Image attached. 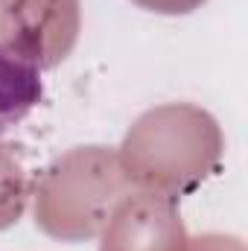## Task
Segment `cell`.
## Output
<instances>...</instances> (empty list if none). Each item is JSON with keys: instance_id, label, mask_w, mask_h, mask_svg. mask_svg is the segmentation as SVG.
Here are the masks:
<instances>
[{"instance_id": "obj_1", "label": "cell", "mask_w": 248, "mask_h": 251, "mask_svg": "<svg viewBox=\"0 0 248 251\" xmlns=\"http://www.w3.org/2000/svg\"><path fill=\"white\" fill-rule=\"evenodd\" d=\"M222 152L225 137L210 111L193 102H167L131 123L117 155L134 190L175 201L219 170Z\"/></svg>"}, {"instance_id": "obj_2", "label": "cell", "mask_w": 248, "mask_h": 251, "mask_svg": "<svg viewBox=\"0 0 248 251\" xmlns=\"http://www.w3.org/2000/svg\"><path fill=\"white\" fill-rule=\"evenodd\" d=\"M137 190L120 155L108 146H76L59 155L32 187L35 225L59 243H85L102 234L114 207Z\"/></svg>"}, {"instance_id": "obj_3", "label": "cell", "mask_w": 248, "mask_h": 251, "mask_svg": "<svg viewBox=\"0 0 248 251\" xmlns=\"http://www.w3.org/2000/svg\"><path fill=\"white\" fill-rule=\"evenodd\" d=\"M79 32V0H0V50L38 73L62 64Z\"/></svg>"}, {"instance_id": "obj_4", "label": "cell", "mask_w": 248, "mask_h": 251, "mask_svg": "<svg viewBox=\"0 0 248 251\" xmlns=\"http://www.w3.org/2000/svg\"><path fill=\"white\" fill-rule=\"evenodd\" d=\"M99 251H187L190 234L173 199L131 193L102 228Z\"/></svg>"}, {"instance_id": "obj_5", "label": "cell", "mask_w": 248, "mask_h": 251, "mask_svg": "<svg viewBox=\"0 0 248 251\" xmlns=\"http://www.w3.org/2000/svg\"><path fill=\"white\" fill-rule=\"evenodd\" d=\"M41 102L38 70L15 62L0 50V134L21 123Z\"/></svg>"}, {"instance_id": "obj_6", "label": "cell", "mask_w": 248, "mask_h": 251, "mask_svg": "<svg viewBox=\"0 0 248 251\" xmlns=\"http://www.w3.org/2000/svg\"><path fill=\"white\" fill-rule=\"evenodd\" d=\"M32 187L35 184L26 170L21 146L0 140V231L12 228L24 216Z\"/></svg>"}, {"instance_id": "obj_7", "label": "cell", "mask_w": 248, "mask_h": 251, "mask_svg": "<svg viewBox=\"0 0 248 251\" xmlns=\"http://www.w3.org/2000/svg\"><path fill=\"white\" fill-rule=\"evenodd\" d=\"M187 251H246V246L231 234H201L187 243Z\"/></svg>"}, {"instance_id": "obj_8", "label": "cell", "mask_w": 248, "mask_h": 251, "mask_svg": "<svg viewBox=\"0 0 248 251\" xmlns=\"http://www.w3.org/2000/svg\"><path fill=\"white\" fill-rule=\"evenodd\" d=\"M131 3L158 15H187V12H196L204 0H131Z\"/></svg>"}]
</instances>
